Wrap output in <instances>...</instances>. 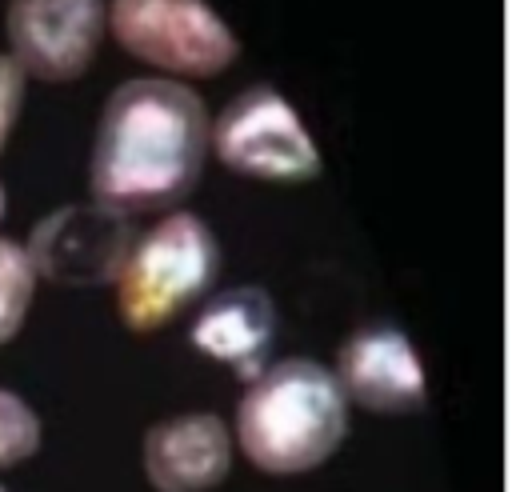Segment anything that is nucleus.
I'll list each match as a JSON object with an SVG mask.
<instances>
[{
	"mask_svg": "<svg viewBox=\"0 0 512 492\" xmlns=\"http://www.w3.org/2000/svg\"><path fill=\"white\" fill-rule=\"evenodd\" d=\"M272 332H276V312L264 288H228L212 296L196 316L192 344L252 384L264 372Z\"/></svg>",
	"mask_w": 512,
	"mask_h": 492,
	"instance_id": "9d476101",
	"label": "nucleus"
},
{
	"mask_svg": "<svg viewBox=\"0 0 512 492\" xmlns=\"http://www.w3.org/2000/svg\"><path fill=\"white\" fill-rule=\"evenodd\" d=\"M0 492H4V488H0Z\"/></svg>",
	"mask_w": 512,
	"mask_h": 492,
	"instance_id": "2eb2a0df",
	"label": "nucleus"
},
{
	"mask_svg": "<svg viewBox=\"0 0 512 492\" xmlns=\"http://www.w3.org/2000/svg\"><path fill=\"white\" fill-rule=\"evenodd\" d=\"M336 388L372 412H416L424 404V368L412 340L392 324H368L340 344Z\"/></svg>",
	"mask_w": 512,
	"mask_h": 492,
	"instance_id": "6e6552de",
	"label": "nucleus"
},
{
	"mask_svg": "<svg viewBox=\"0 0 512 492\" xmlns=\"http://www.w3.org/2000/svg\"><path fill=\"white\" fill-rule=\"evenodd\" d=\"M232 440L220 416H172L144 436V472L156 492H208L228 476Z\"/></svg>",
	"mask_w": 512,
	"mask_h": 492,
	"instance_id": "1a4fd4ad",
	"label": "nucleus"
},
{
	"mask_svg": "<svg viewBox=\"0 0 512 492\" xmlns=\"http://www.w3.org/2000/svg\"><path fill=\"white\" fill-rule=\"evenodd\" d=\"M104 32V0H12L8 40L20 72L72 80L88 68Z\"/></svg>",
	"mask_w": 512,
	"mask_h": 492,
	"instance_id": "0eeeda50",
	"label": "nucleus"
},
{
	"mask_svg": "<svg viewBox=\"0 0 512 492\" xmlns=\"http://www.w3.org/2000/svg\"><path fill=\"white\" fill-rule=\"evenodd\" d=\"M220 248L208 224L192 212L160 220L140 236L120 268V316L132 332H152L168 324L184 304H192L216 276Z\"/></svg>",
	"mask_w": 512,
	"mask_h": 492,
	"instance_id": "7ed1b4c3",
	"label": "nucleus"
},
{
	"mask_svg": "<svg viewBox=\"0 0 512 492\" xmlns=\"http://www.w3.org/2000/svg\"><path fill=\"white\" fill-rule=\"evenodd\" d=\"M0 216H4V188H0Z\"/></svg>",
	"mask_w": 512,
	"mask_h": 492,
	"instance_id": "4468645a",
	"label": "nucleus"
},
{
	"mask_svg": "<svg viewBox=\"0 0 512 492\" xmlns=\"http://www.w3.org/2000/svg\"><path fill=\"white\" fill-rule=\"evenodd\" d=\"M348 428L344 396L316 360H280L264 368L236 408L240 452L276 476L324 464Z\"/></svg>",
	"mask_w": 512,
	"mask_h": 492,
	"instance_id": "f03ea898",
	"label": "nucleus"
},
{
	"mask_svg": "<svg viewBox=\"0 0 512 492\" xmlns=\"http://www.w3.org/2000/svg\"><path fill=\"white\" fill-rule=\"evenodd\" d=\"M132 244L136 224L128 212H116L108 204H68L36 224L28 260L56 284L92 288L120 276Z\"/></svg>",
	"mask_w": 512,
	"mask_h": 492,
	"instance_id": "423d86ee",
	"label": "nucleus"
},
{
	"mask_svg": "<svg viewBox=\"0 0 512 492\" xmlns=\"http://www.w3.org/2000/svg\"><path fill=\"white\" fill-rule=\"evenodd\" d=\"M220 160L248 176L268 180H308L320 172V152L304 132L300 116L276 88H248L240 92L208 128Z\"/></svg>",
	"mask_w": 512,
	"mask_h": 492,
	"instance_id": "39448f33",
	"label": "nucleus"
},
{
	"mask_svg": "<svg viewBox=\"0 0 512 492\" xmlns=\"http://www.w3.org/2000/svg\"><path fill=\"white\" fill-rule=\"evenodd\" d=\"M20 100H24V72L12 56H0V148L8 144V132L20 116Z\"/></svg>",
	"mask_w": 512,
	"mask_h": 492,
	"instance_id": "ddd939ff",
	"label": "nucleus"
},
{
	"mask_svg": "<svg viewBox=\"0 0 512 492\" xmlns=\"http://www.w3.org/2000/svg\"><path fill=\"white\" fill-rule=\"evenodd\" d=\"M108 24L120 48L180 76H216L240 52L204 0H112Z\"/></svg>",
	"mask_w": 512,
	"mask_h": 492,
	"instance_id": "20e7f679",
	"label": "nucleus"
},
{
	"mask_svg": "<svg viewBox=\"0 0 512 492\" xmlns=\"http://www.w3.org/2000/svg\"><path fill=\"white\" fill-rule=\"evenodd\" d=\"M208 112L176 80H128L100 116L92 144V196L116 212L180 204L200 180Z\"/></svg>",
	"mask_w": 512,
	"mask_h": 492,
	"instance_id": "f257e3e1",
	"label": "nucleus"
},
{
	"mask_svg": "<svg viewBox=\"0 0 512 492\" xmlns=\"http://www.w3.org/2000/svg\"><path fill=\"white\" fill-rule=\"evenodd\" d=\"M40 448V420L36 412L16 396L0 388V468L28 460Z\"/></svg>",
	"mask_w": 512,
	"mask_h": 492,
	"instance_id": "f8f14e48",
	"label": "nucleus"
},
{
	"mask_svg": "<svg viewBox=\"0 0 512 492\" xmlns=\"http://www.w3.org/2000/svg\"><path fill=\"white\" fill-rule=\"evenodd\" d=\"M32 292H36V268L28 252L12 240H0V344L20 332Z\"/></svg>",
	"mask_w": 512,
	"mask_h": 492,
	"instance_id": "9b49d317",
	"label": "nucleus"
}]
</instances>
